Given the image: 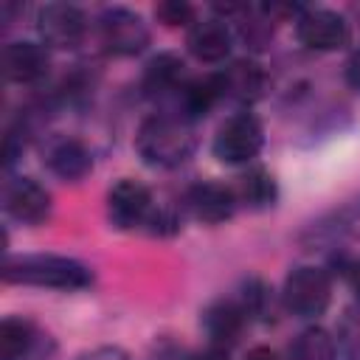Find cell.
<instances>
[{"label": "cell", "mask_w": 360, "mask_h": 360, "mask_svg": "<svg viewBox=\"0 0 360 360\" xmlns=\"http://www.w3.org/2000/svg\"><path fill=\"white\" fill-rule=\"evenodd\" d=\"M3 278L8 284H31V287H53V290H82L93 281L90 267L76 259L56 253H34L6 259Z\"/></svg>", "instance_id": "obj_1"}, {"label": "cell", "mask_w": 360, "mask_h": 360, "mask_svg": "<svg viewBox=\"0 0 360 360\" xmlns=\"http://www.w3.org/2000/svg\"><path fill=\"white\" fill-rule=\"evenodd\" d=\"M135 149L149 166H180L194 152V132L186 121L169 115H149L135 135Z\"/></svg>", "instance_id": "obj_2"}, {"label": "cell", "mask_w": 360, "mask_h": 360, "mask_svg": "<svg viewBox=\"0 0 360 360\" xmlns=\"http://www.w3.org/2000/svg\"><path fill=\"white\" fill-rule=\"evenodd\" d=\"M284 307L298 318H315L323 315L332 301V278L326 270L301 264L287 273L284 290H281Z\"/></svg>", "instance_id": "obj_3"}, {"label": "cell", "mask_w": 360, "mask_h": 360, "mask_svg": "<svg viewBox=\"0 0 360 360\" xmlns=\"http://www.w3.org/2000/svg\"><path fill=\"white\" fill-rule=\"evenodd\" d=\"M262 143H264V129H262L259 118L250 112H236L228 121H222V127L214 135L211 149H214L217 160L236 166V163L253 160L259 155Z\"/></svg>", "instance_id": "obj_4"}, {"label": "cell", "mask_w": 360, "mask_h": 360, "mask_svg": "<svg viewBox=\"0 0 360 360\" xmlns=\"http://www.w3.org/2000/svg\"><path fill=\"white\" fill-rule=\"evenodd\" d=\"M101 45L112 56H135L149 45V28L141 14L129 8H107L98 20Z\"/></svg>", "instance_id": "obj_5"}, {"label": "cell", "mask_w": 360, "mask_h": 360, "mask_svg": "<svg viewBox=\"0 0 360 360\" xmlns=\"http://www.w3.org/2000/svg\"><path fill=\"white\" fill-rule=\"evenodd\" d=\"M295 37L309 51H338L349 45V20L332 8H309L295 20Z\"/></svg>", "instance_id": "obj_6"}, {"label": "cell", "mask_w": 360, "mask_h": 360, "mask_svg": "<svg viewBox=\"0 0 360 360\" xmlns=\"http://www.w3.org/2000/svg\"><path fill=\"white\" fill-rule=\"evenodd\" d=\"M3 208L22 225H39L51 214V194L31 177H14L3 188Z\"/></svg>", "instance_id": "obj_7"}, {"label": "cell", "mask_w": 360, "mask_h": 360, "mask_svg": "<svg viewBox=\"0 0 360 360\" xmlns=\"http://www.w3.org/2000/svg\"><path fill=\"white\" fill-rule=\"evenodd\" d=\"M152 211V194L138 180H118L107 194V217L118 231H129L141 225Z\"/></svg>", "instance_id": "obj_8"}, {"label": "cell", "mask_w": 360, "mask_h": 360, "mask_svg": "<svg viewBox=\"0 0 360 360\" xmlns=\"http://www.w3.org/2000/svg\"><path fill=\"white\" fill-rule=\"evenodd\" d=\"M37 28L45 45L73 48L84 37V14L70 3H48L37 14Z\"/></svg>", "instance_id": "obj_9"}, {"label": "cell", "mask_w": 360, "mask_h": 360, "mask_svg": "<svg viewBox=\"0 0 360 360\" xmlns=\"http://www.w3.org/2000/svg\"><path fill=\"white\" fill-rule=\"evenodd\" d=\"M186 205L188 211L208 225H219L225 219H231L233 208H236V194L231 186L217 183V180H200L186 191Z\"/></svg>", "instance_id": "obj_10"}, {"label": "cell", "mask_w": 360, "mask_h": 360, "mask_svg": "<svg viewBox=\"0 0 360 360\" xmlns=\"http://www.w3.org/2000/svg\"><path fill=\"white\" fill-rule=\"evenodd\" d=\"M188 51L208 65L222 62L231 53V31L225 25V20L219 17H202L197 22H191L188 37H186Z\"/></svg>", "instance_id": "obj_11"}, {"label": "cell", "mask_w": 360, "mask_h": 360, "mask_svg": "<svg viewBox=\"0 0 360 360\" xmlns=\"http://www.w3.org/2000/svg\"><path fill=\"white\" fill-rule=\"evenodd\" d=\"M3 73L8 82L31 84L48 73V51L37 42H8L3 48Z\"/></svg>", "instance_id": "obj_12"}, {"label": "cell", "mask_w": 360, "mask_h": 360, "mask_svg": "<svg viewBox=\"0 0 360 360\" xmlns=\"http://www.w3.org/2000/svg\"><path fill=\"white\" fill-rule=\"evenodd\" d=\"M219 82H222V93L242 101V104H253L262 98L264 87H267V76L262 70L259 62L253 59H236L231 62L222 73H219Z\"/></svg>", "instance_id": "obj_13"}, {"label": "cell", "mask_w": 360, "mask_h": 360, "mask_svg": "<svg viewBox=\"0 0 360 360\" xmlns=\"http://www.w3.org/2000/svg\"><path fill=\"white\" fill-rule=\"evenodd\" d=\"M245 318H248V312L242 309L239 301L219 298V301H214V304L205 307V312H202V329L208 332L211 343L222 349L225 343H233L239 338V332L245 326Z\"/></svg>", "instance_id": "obj_14"}, {"label": "cell", "mask_w": 360, "mask_h": 360, "mask_svg": "<svg viewBox=\"0 0 360 360\" xmlns=\"http://www.w3.org/2000/svg\"><path fill=\"white\" fill-rule=\"evenodd\" d=\"M45 163H48V169H51L56 177L76 183V180H82V177L90 174V169H93V155L87 152V146H84L82 141H76V138H62V141H56V143L48 149Z\"/></svg>", "instance_id": "obj_15"}, {"label": "cell", "mask_w": 360, "mask_h": 360, "mask_svg": "<svg viewBox=\"0 0 360 360\" xmlns=\"http://www.w3.org/2000/svg\"><path fill=\"white\" fill-rule=\"evenodd\" d=\"M233 194H236L239 202H245L250 208H267L278 197V183L264 166H253L236 180Z\"/></svg>", "instance_id": "obj_16"}, {"label": "cell", "mask_w": 360, "mask_h": 360, "mask_svg": "<svg viewBox=\"0 0 360 360\" xmlns=\"http://www.w3.org/2000/svg\"><path fill=\"white\" fill-rule=\"evenodd\" d=\"M183 76V59L172 51H163L158 56H152L143 68V79H141V87L149 93V96H160V93H169L177 87Z\"/></svg>", "instance_id": "obj_17"}, {"label": "cell", "mask_w": 360, "mask_h": 360, "mask_svg": "<svg viewBox=\"0 0 360 360\" xmlns=\"http://www.w3.org/2000/svg\"><path fill=\"white\" fill-rule=\"evenodd\" d=\"M37 332L25 318H6L0 323V360H22L34 352Z\"/></svg>", "instance_id": "obj_18"}, {"label": "cell", "mask_w": 360, "mask_h": 360, "mask_svg": "<svg viewBox=\"0 0 360 360\" xmlns=\"http://www.w3.org/2000/svg\"><path fill=\"white\" fill-rule=\"evenodd\" d=\"M183 90V110L188 118H202L225 93H222V82L219 73L217 76H200L191 79L188 84L180 87Z\"/></svg>", "instance_id": "obj_19"}, {"label": "cell", "mask_w": 360, "mask_h": 360, "mask_svg": "<svg viewBox=\"0 0 360 360\" xmlns=\"http://www.w3.org/2000/svg\"><path fill=\"white\" fill-rule=\"evenodd\" d=\"M287 360H335V340L326 329L309 326L292 340Z\"/></svg>", "instance_id": "obj_20"}, {"label": "cell", "mask_w": 360, "mask_h": 360, "mask_svg": "<svg viewBox=\"0 0 360 360\" xmlns=\"http://www.w3.org/2000/svg\"><path fill=\"white\" fill-rule=\"evenodd\" d=\"M267 301H270V290H267V284L259 281V278H248V281H245L242 301H239L242 309H245L248 315H264Z\"/></svg>", "instance_id": "obj_21"}, {"label": "cell", "mask_w": 360, "mask_h": 360, "mask_svg": "<svg viewBox=\"0 0 360 360\" xmlns=\"http://www.w3.org/2000/svg\"><path fill=\"white\" fill-rule=\"evenodd\" d=\"M155 17H158L163 25L174 28V25L191 22L194 8H191L188 3H183V0H166V3H158V6H155Z\"/></svg>", "instance_id": "obj_22"}, {"label": "cell", "mask_w": 360, "mask_h": 360, "mask_svg": "<svg viewBox=\"0 0 360 360\" xmlns=\"http://www.w3.org/2000/svg\"><path fill=\"white\" fill-rule=\"evenodd\" d=\"M346 278H349L352 292L360 298V259H357V262H352V264L346 267Z\"/></svg>", "instance_id": "obj_23"}, {"label": "cell", "mask_w": 360, "mask_h": 360, "mask_svg": "<svg viewBox=\"0 0 360 360\" xmlns=\"http://www.w3.org/2000/svg\"><path fill=\"white\" fill-rule=\"evenodd\" d=\"M245 360H278V354H276L270 346H253V349L245 354Z\"/></svg>", "instance_id": "obj_24"}, {"label": "cell", "mask_w": 360, "mask_h": 360, "mask_svg": "<svg viewBox=\"0 0 360 360\" xmlns=\"http://www.w3.org/2000/svg\"><path fill=\"white\" fill-rule=\"evenodd\" d=\"M191 360H228V354H225V349H219V346H211V349H205V352L194 354Z\"/></svg>", "instance_id": "obj_25"}]
</instances>
